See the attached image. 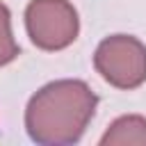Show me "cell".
I'll return each mask as SVG.
<instances>
[{
	"label": "cell",
	"instance_id": "4",
	"mask_svg": "<svg viewBox=\"0 0 146 146\" xmlns=\"http://www.w3.org/2000/svg\"><path fill=\"white\" fill-rule=\"evenodd\" d=\"M146 146V119L139 114H125L110 123L100 137V146Z\"/></svg>",
	"mask_w": 146,
	"mask_h": 146
},
{
	"label": "cell",
	"instance_id": "3",
	"mask_svg": "<svg viewBox=\"0 0 146 146\" xmlns=\"http://www.w3.org/2000/svg\"><path fill=\"white\" fill-rule=\"evenodd\" d=\"M30 41L41 50H64L80 32V18L68 0H32L25 9Z\"/></svg>",
	"mask_w": 146,
	"mask_h": 146
},
{
	"label": "cell",
	"instance_id": "5",
	"mask_svg": "<svg viewBox=\"0 0 146 146\" xmlns=\"http://www.w3.org/2000/svg\"><path fill=\"white\" fill-rule=\"evenodd\" d=\"M18 55H21V48L11 34V14L7 5L0 2V66L14 62Z\"/></svg>",
	"mask_w": 146,
	"mask_h": 146
},
{
	"label": "cell",
	"instance_id": "2",
	"mask_svg": "<svg viewBox=\"0 0 146 146\" xmlns=\"http://www.w3.org/2000/svg\"><path fill=\"white\" fill-rule=\"evenodd\" d=\"M94 66L116 89H137L146 82V46L130 34L103 39L94 52Z\"/></svg>",
	"mask_w": 146,
	"mask_h": 146
},
{
	"label": "cell",
	"instance_id": "1",
	"mask_svg": "<svg viewBox=\"0 0 146 146\" xmlns=\"http://www.w3.org/2000/svg\"><path fill=\"white\" fill-rule=\"evenodd\" d=\"M98 96L82 80H55L41 87L25 107V128L41 146H68L80 141L94 119Z\"/></svg>",
	"mask_w": 146,
	"mask_h": 146
}]
</instances>
